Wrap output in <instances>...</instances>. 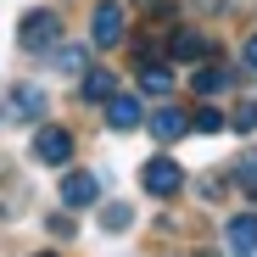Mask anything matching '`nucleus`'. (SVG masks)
<instances>
[{"label":"nucleus","mask_w":257,"mask_h":257,"mask_svg":"<svg viewBox=\"0 0 257 257\" xmlns=\"http://www.w3.org/2000/svg\"><path fill=\"white\" fill-rule=\"evenodd\" d=\"M168 51H174V62H196V56H207L212 45H207L201 34H190V28H174V45H168Z\"/></svg>","instance_id":"9b49d317"},{"label":"nucleus","mask_w":257,"mask_h":257,"mask_svg":"<svg viewBox=\"0 0 257 257\" xmlns=\"http://www.w3.org/2000/svg\"><path fill=\"white\" fill-rule=\"evenodd\" d=\"M56 196H62V207H67V212H78V207H95L101 179H95V174H84V168H73V174L62 179V190H56Z\"/></svg>","instance_id":"39448f33"},{"label":"nucleus","mask_w":257,"mask_h":257,"mask_svg":"<svg viewBox=\"0 0 257 257\" xmlns=\"http://www.w3.org/2000/svg\"><path fill=\"white\" fill-rule=\"evenodd\" d=\"M140 185H146V196H179L185 190V168L174 157H151L140 168Z\"/></svg>","instance_id":"f03ea898"},{"label":"nucleus","mask_w":257,"mask_h":257,"mask_svg":"<svg viewBox=\"0 0 257 257\" xmlns=\"http://www.w3.org/2000/svg\"><path fill=\"white\" fill-rule=\"evenodd\" d=\"M123 34H128L123 6H117V0H101V6H95V17H90V39H95L101 51H112V45H123Z\"/></svg>","instance_id":"20e7f679"},{"label":"nucleus","mask_w":257,"mask_h":257,"mask_svg":"<svg viewBox=\"0 0 257 257\" xmlns=\"http://www.w3.org/2000/svg\"><path fill=\"white\" fill-rule=\"evenodd\" d=\"M240 56H246V67H257V34H251L246 45H240Z\"/></svg>","instance_id":"4be33fe9"},{"label":"nucleus","mask_w":257,"mask_h":257,"mask_svg":"<svg viewBox=\"0 0 257 257\" xmlns=\"http://www.w3.org/2000/svg\"><path fill=\"white\" fill-rule=\"evenodd\" d=\"M146 123V106L135 95H106V128H117V135H128V128Z\"/></svg>","instance_id":"0eeeda50"},{"label":"nucleus","mask_w":257,"mask_h":257,"mask_svg":"<svg viewBox=\"0 0 257 257\" xmlns=\"http://www.w3.org/2000/svg\"><path fill=\"white\" fill-rule=\"evenodd\" d=\"M235 128H240V135H251V128H257V101H240L235 106V117H229Z\"/></svg>","instance_id":"6ab92c4d"},{"label":"nucleus","mask_w":257,"mask_h":257,"mask_svg":"<svg viewBox=\"0 0 257 257\" xmlns=\"http://www.w3.org/2000/svg\"><path fill=\"white\" fill-rule=\"evenodd\" d=\"M201 201H224V174H207L201 179Z\"/></svg>","instance_id":"aec40b11"},{"label":"nucleus","mask_w":257,"mask_h":257,"mask_svg":"<svg viewBox=\"0 0 257 257\" xmlns=\"http://www.w3.org/2000/svg\"><path fill=\"white\" fill-rule=\"evenodd\" d=\"M224 246H229V251H240V257H246V251H257V212H235V218L224 224Z\"/></svg>","instance_id":"6e6552de"},{"label":"nucleus","mask_w":257,"mask_h":257,"mask_svg":"<svg viewBox=\"0 0 257 257\" xmlns=\"http://www.w3.org/2000/svg\"><path fill=\"white\" fill-rule=\"evenodd\" d=\"M78 95H84V101H106V95H117V73H112V67H90V73L78 78Z\"/></svg>","instance_id":"9d476101"},{"label":"nucleus","mask_w":257,"mask_h":257,"mask_svg":"<svg viewBox=\"0 0 257 257\" xmlns=\"http://www.w3.org/2000/svg\"><path fill=\"white\" fill-rule=\"evenodd\" d=\"M190 90H196V95H218V90H229V67H196V73H190Z\"/></svg>","instance_id":"ddd939ff"},{"label":"nucleus","mask_w":257,"mask_h":257,"mask_svg":"<svg viewBox=\"0 0 257 257\" xmlns=\"http://www.w3.org/2000/svg\"><path fill=\"white\" fill-rule=\"evenodd\" d=\"M128 224H135V207H128V201H106V207H101V229L117 235V229H128Z\"/></svg>","instance_id":"a211bd4d"},{"label":"nucleus","mask_w":257,"mask_h":257,"mask_svg":"<svg viewBox=\"0 0 257 257\" xmlns=\"http://www.w3.org/2000/svg\"><path fill=\"white\" fill-rule=\"evenodd\" d=\"M190 128H196V135H218V128H229V117L218 106H196L190 112Z\"/></svg>","instance_id":"f3484780"},{"label":"nucleus","mask_w":257,"mask_h":257,"mask_svg":"<svg viewBox=\"0 0 257 257\" xmlns=\"http://www.w3.org/2000/svg\"><path fill=\"white\" fill-rule=\"evenodd\" d=\"M56 39H62V17L45 12V6L28 12L23 28H17V45H23V51H56Z\"/></svg>","instance_id":"f257e3e1"},{"label":"nucleus","mask_w":257,"mask_h":257,"mask_svg":"<svg viewBox=\"0 0 257 257\" xmlns=\"http://www.w3.org/2000/svg\"><path fill=\"white\" fill-rule=\"evenodd\" d=\"M12 212H23V185L6 162H0V218H12Z\"/></svg>","instance_id":"f8f14e48"},{"label":"nucleus","mask_w":257,"mask_h":257,"mask_svg":"<svg viewBox=\"0 0 257 257\" xmlns=\"http://www.w3.org/2000/svg\"><path fill=\"white\" fill-rule=\"evenodd\" d=\"M229 179H235V185H240L246 196H257V151H240V157H235Z\"/></svg>","instance_id":"2eb2a0df"},{"label":"nucleus","mask_w":257,"mask_h":257,"mask_svg":"<svg viewBox=\"0 0 257 257\" xmlns=\"http://www.w3.org/2000/svg\"><path fill=\"white\" fill-rule=\"evenodd\" d=\"M140 90L146 95H168V90H174V73L157 67V62H140Z\"/></svg>","instance_id":"4468645a"},{"label":"nucleus","mask_w":257,"mask_h":257,"mask_svg":"<svg viewBox=\"0 0 257 257\" xmlns=\"http://www.w3.org/2000/svg\"><path fill=\"white\" fill-rule=\"evenodd\" d=\"M196 6H201V12H218V6H224V0H196Z\"/></svg>","instance_id":"5701e85b"},{"label":"nucleus","mask_w":257,"mask_h":257,"mask_svg":"<svg viewBox=\"0 0 257 257\" xmlns=\"http://www.w3.org/2000/svg\"><path fill=\"white\" fill-rule=\"evenodd\" d=\"M146 123H151V135H157L162 146H174L185 128H190V112H185V106H157V112H146Z\"/></svg>","instance_id":"423d86ee"},{"label":"nucleus","mask_w":257,"mask_h":257,"mask_svg":"<svg viewBox=\"0 0 257 257\" xmlns=\"http://www.w3.org/2000/svg\"><path fill=\"white\" fill-rule=\"evenodd\" d=\"M51 235H56V240H67V235H73V218H67V212H56V218H51Z\"/></svg>","instance_id":"412c9836"},{"label":"nucleus","mask_w":257,"mask_h":257,"mask_svg":"<svg viewBox=\"0 0 257 257\" xmlns=\"http://www.w3.org/2000/svg\"><path fill=\"white\" fill-rule=\"evenodd\" d=\"M34 157L45 162V168H67V162H73V128L45 123V128L34 135Z\"/></svg>","instance_id":"7ed1b4c3"},{"label":"nucleus","mask_w":257,"mask_h":257,"mask_svg":"<svg viewBox=\"0 0 257 257\" xmlns=\"http://www.w3.org/2000/svg\"><path fill=\"white\" fill-rule=\"evenodd\" d=\"M84 62H90V56H84V45H62V39H56L51 67H62V73H84Z\"/></svg>","instance_id":"dca6fc26"},{"label":"nucleus","mask_w":257,"mask_h":257,"mask_svg":"<svg viewBox=\"0 0 257 257\" xmlns=\"http://www.w3.org/2000/svg\"><path fill=\"white\" fill-rule=\"evenodd\" d=\"M12 117L17 123H39L45 117V90H39V84H17L12 90Z\"/></svg>","instance_id":"1a4fd4ad"}]
</instances>
